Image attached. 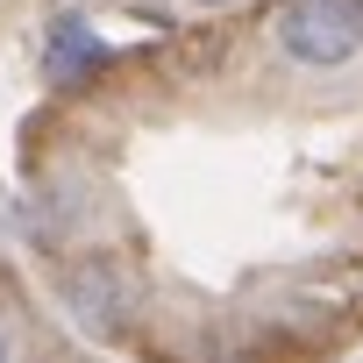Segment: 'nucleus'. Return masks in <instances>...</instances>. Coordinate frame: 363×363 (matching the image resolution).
Masks as SVG:
<instances>
[{
	"label": "nucleus",
	"mask_w": 363,
	"mask_h": 363,
	"mask_svg": "<svg viewBox=\"0 0 363 363\" xmlns=\"http://www.w3.org/2000/svg\"><path fill=\"white\" fill-rule=\"evenodd\" d=\"M271 43L299 72H342L363 50V8L356 0H285L271 22Z\"/></svg>",
	"instance_id": "obj_1"
},
{
	"label": "nucleus",
	"mask_w": 363,
	"mask_h": 363,
	"mask_svg": "<svg viewBox=\"0 0 363 363\" xmlns=\"http://www.w3.org/2000/svg\"><path fill=\"white\" fill-rule=\"evenodd\" d=\"M57 299H65L72 328L93 335V342H114V335L128 328V313H135V285H128V271H121L114 257H79V264L57 278Z\"/></svg>",
	"instance_id": "obj_2"
},
{
	"label": "nucleus",
	"mask_w": 363,
	"mask_h": 363,
	"mask_svg": "<svg viewBox=\"0 0 363 363\" xmlns=\"http://www.w3.org/2000/svg\"><path fill=\"white\" fill-rule=\"evenodd\" d=\"M36 65H43L50 86H79V79H93L107 65V43H100V29L86 15H50L43 36H36Z\"/></svg>",
	"instance_id": "obj_3"
},
{
	"label": "nucleus",
	"mask_w": 363,
	"mask_h": 363,
	"mask_svg": "<svg viewBox=\"0 0 363 363\" xmlns=\"http://www.w3.org/2000/svg\"><path fill=\"white\" fill-rule=\"evenodd\" d=\"M193 8H235V0H193Z\"/></svg>",
	"instance_id": "obj_4"
},
{
	"label": "nucleus",
	"mask_w": 363,
	"mask_h": 363,
	"mask_svg": "<svg viewBox=\"0 0 363 363\" xmlns=\"http://www.w3.org/2000/svg\"><path fill=\"white\" fill-rule=\"evenodd\" d=\"M8 349H15V342H8V328H0V356H8Z\"/></svg>",
	"instance_id": "obj_5"
},
{
	"label": "nucleus",
	"mask_w": 363,
	"mask_h": 363,
	"mask_svg": "<svg viewBox=\"0 0 363 363\" xmlns=\"http://www.w3.org/2000/svg\"><path fill=\"white\" fill-rule=\"evenodd\" d=\"M356 8H363V0H356Z\"/></svg>",
	"instance_id": "obj_6"
}]
</instances>
